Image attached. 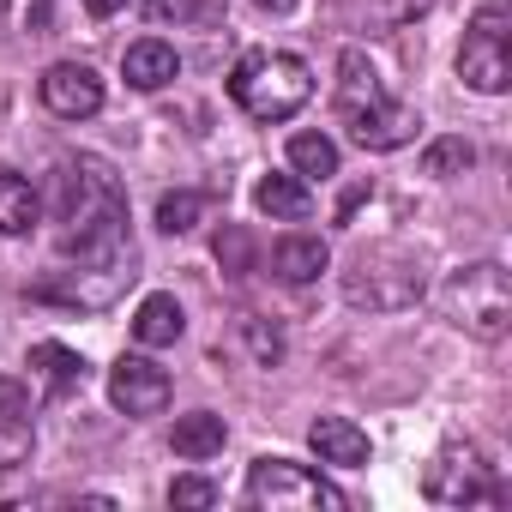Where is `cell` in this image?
Here are the masks:
<instances>
[{
	"mask_svg": "<svg viewBox=\"0 0 512 512\" xmlns=\"http://www.w3.org/2000/svg\"><path fill=\"white\" fill-rule=\"evenodd\" d=\"M260 13H272V19H284V13H296V0H253Z\"/></svg>",
	"mask_w": 512,
	"mask_h": 512,
	"instance_id": "obj_30",
	"label": "cell"
},
{
	"mask_svg": "<svg viewBox=\"0 0 512 512\" xmlns=\"http://www.w3.org/2000/svg\"><path fill=\"white\" fill-rule=\"evenodd\" d=\"M332 103H338V121L350 127V139H356L362 151H398V145H410L416 127H422V115H416L410 103H392V97H386V85H380V73H374V61H368L362 49H344V55H338Z\"/></svg>",
	"mask_w": 512,
	"mask_h": 512,
	"instance_id": "obj_2",
	"label": "cell"
},
{
	"mask_svg": "<svg viewBox=\"0 0 512 512\" xmlns=\"http://www.w3.org/2000/svg\"><path fill=\"white\" fill-rule=\"evenodd\" d=\"M31 368L43 374V386H49V398H73L79 386H85V356L79 350H67V344H55V338H43V344H31Z\"/></svg>",
	"mask_w": 512,
	"mask_h": 512,
	"instance_id": "obj_14",
	"label": "cell"
},
{
	"mask_svg": "<svg viewBox=\"0 0 512 512\" xmlns=\"http://www.w3.org/2000/svg\"><path fill=\"white\" fill-rule=\"evenodd\" d=\"M223 13H229V0H181L187 25H223Z\"/></svg>",
	"mask_w": 512,
	"mask_h": 512,
	"instance_id": "obj_26",
	"label": "cell"
},
{
	"mask_svg": "<svg viewBox=\"0 0 512 512\" xmlns=\"http://www.w3.org/2000/svg\"><path fill=\"white\" fill-rule=\"evenodd\" d=\"M422 266L398 260V253H356V266L344 272V302L368 314H398L422 302Z\"/></svg>",
	"mask_w": 512,
	"mask_h": 512,
	"instance_id": "obj_7",
	"label": "cell"
},
{
	"mask_svg": "<svg viewBox=\"0 0 512 512\" xmlns=\"http://www.w3.org/2000/svg\"><path fill=\"white\" fill-rule=\"evenodd\" d=\"M217 260H229V272L247 266V235H241V229H223V235H217Z\"/></svg>",
	"mask_w": 512,
	"mask_h": 512,
	"instance_id": "obj_27",
	"label": "cell"
},
{
	"mask_svg": "<svg viewBox=\"0 0 512 512\" xmlns=\"http://www.w3.org/2000/svg\"><path fill=\"white\" fill-rule=\"evenodd\" d=\"M181 332H187V320H181V302H175V296L157 290V296L139 302V314H133V338H139L145 350H163V344H175Z\"/></svg>",
	"mask_w": 512,
	"mask_h": 512,
	"instance_id": "obj_16",
	"label": "cell"
},
{
	"mask_svg": "<svg viewBox=\"0 0 512 512\" xmlns=\"http://www.w3.org/2000/svg\"><path fill=\"white\" fill-rule=\"evenodd\" d=\"M7 25L19 37H49L55 31V0H7Z\"/></svg>",
	"mask_w": 512,
	"mask_h": 512,
	"instance_id": "obj_22",
	"label": "cell"
},
{
	"mask_svg": "<svg viewBox=\"0 0 512 512\" xmlns=\"http://www.w3.org/2000/svg\"><path fill=\"white\" fill-rule=\"evenodd\" d=\"M229 97H235L241 115L278 127V121H290V115L314 97V73H308V61L290 55V49H247V55L235 61V73H229Z\"/></svg>",
	"mask_w": 512,
	"mask_h": 512,
	"instance_id": "obj_3",
	"label": "cell"
},
{
	"mask_svg": "<svg viewBox=\"0 0 512 512\" xmlns=\"http://www.w3.org/2000/svg\"><path fill=\"white\" fill-rule=\"evenodd\" d=\"M247 500L260 512H344V488H332L320 470L296 464V458H253L247 470Z\"/></svg>",
	"mask_w": 512,
	"mask_h": 512,
	"instance_id": "obj_5",
	"label": "cell"
},
{
	"mask_svg": "<svg viewBox=\"0 0 512 512\" xmlns=\"http://www.w3.org/2000/svg\"><path fill=\"white\" fill-rule=\"evenodd\" d=\"M85 7H91V19H115V13L127 7V0H85Z\"/></svg>",
	"mask_w": 512,
	"mask_h": 512,
	"instance_id": "obj_29",
	"label": "cell"
},
{
	"mask_svg": "<svg viewBox=\"0 0 512 512\" xmlns=\"http://www.w3.org/2000/svg\"><path fill=\"white\" fill-rule=\"evenodd\" d=\"M290 163H296V175L332 181V175H338V145H332L326 133H296V139H290Z\"/></svg>",
	"mask_w": 512,
	"mask_h": 512,
	"instance_id": "obj_19",
	"label": "cell"
},
{
	"mask_svg": "<svg viewBox=\"0 0 512 512\" xmlns=\"http://www.w3.org/2000/svg\"><path fill=\"white\" fill-rule=\"evenodd\" d=\"M253 205H260L266 217H278V223H302V217L314 211V199H308L302 175H266L260 187H253Z\"/></svg>",
	"mask_w": 512,
	"mask_h": 512,
	"instance_id": "obj_17",
	"label": "cell"
},
{
	"mask_svg": "<svg viewBox=\"0 0 512 512\" xmlns=\"http://www.w3.org/2000/svg\"><path fill=\"white\" fill-rule=\"evenodd\" d=\"M121 73H127V85H133V91H163V85L181 73V55H175L163 37H139V43H127Z\"/></svg>",
	"mask_w": 512,
	"mask_h": 512,
	"instance_id": "obj_12",
	"label": "cell"
},
{
	"mask_svg": "<svg viewBox=\"0 0 512 512\" xmlns=\"http://www.w3.org/2000/svg\"><path fill=\"white\" fill-rule=\"evenodd\" d=\"M223 440H229V428H223V416H211V410H193V416H181V422H175V452H181V458H193V464L217 458V452H223Z\"/></svg>",
	"mask_w": 512,
	"mask_h": 512,
	"instance_id": "obj_18",
	"label": "cell"
},
{
	"mask_svg": "<svg viewBox=\"0 0 512 512\" xmlns=\"http://www.w3.org/2000/svg\"><path fill=\"white\" fill-rule=\"evenodd\" d=\"M25 422H31V392L13 374H0V428H25Z\"/></svg>",
	"mask_w": 512,
	"mask_h": 512,
	"instance_id": "obj_24",
	"label": "cell"
},
{
	"mask_svg": "<svg viewBox=\"0 0 512 512\" xmlns=\"http://www.w3.org/2000/svg\"><path fill=\"white\" fill-rule=\"evenodd\" d=\"M37 91H43V109L61 115V121H91V115L103 109V79H97L91 67H79V61L49 67Z\"/></svg>",
	"mask_w": 512,
	"mask_h": 512,
	"instance_id": "obj_9",
	"label": "cell"
},
{
	"mask_svg": "<svg viewBox=\"0 0 512 512\" xmlns=\"http://www.w3.org/2000/svg\"><path fill=\"white\" fill-rule=\"evenodd\" d=\"M205 205H211L205 193L175 187V193H163V199H157V229H163V235H187V229L205 217Z\"/></svg>",
	"mask_w": 512,
	"mask_h": 512,
	"instance_id": "obj_20",
	"label": "cell"
},
{
	"mask_svg": "<svg viewBox=\"0 0 512 512\" xmlns=\"http://www.w3.org/2000/svg\"><path fill=\"white\" fill-rule=\"evenodd\" d=\"M440 308L458 332H470L476 344H500L512 332V284H506V266L494 260H476L464 272L446 278L440 290Z\"/></svg>",
	"mask_w": 512,
	"mask_h": 512,
	"instance_id": "obj_4",
	"label": "cell"
},
{
	"mask_svg": "<svg viewBox=\"0 0 512 512\" xmlns=\"http://www.w3.org/2000/svg\"><path fill=\"white\" fill-rule=\"evenodd\" d=\"M145 13H151L157 25H169V19H181V0H145Z\"/></svg>",
	"mask_w": 512,
	"mask_h": 512,
	"instance_id": "obj_28",
	"label": "cell"
},
{
	"mask_svg": "<svg viewBox=\"0 0 512 512\" xmlns=\"http://www.w3.org/2000/svg\"><path fill=\"white\" fill-rule=\"evenodd\" d=\"M55 217H61V260L79 266H127V193L103 157H67L55 175Z\"/></svg>",
	"mask_w": 512,
	"mask_h": 512,
	"instance_id": "obj_1",
	"label": "cell"
},
{
	"mask_svg": "<svg viewBox=\"0 0 512 512\" xmlns=\"http://www.w3.org/2000/svg\"><path fill=\"white\" fill-rule=\"evenodd\" d=\"M326 266H332V247H326L320 235H284V241L272 247V272H278L284 284H314Z\"/></svg>",
	"mask_w": 512,
	"mask_h": 512,
	"instance_id": "obj_13",
	"label": "cell"
},
{
	"mask_svg": "<svg viewBox=\"0 0 512 512\" xmlns=\"http://www.w3.org/2000/svg\"><path fill=\"white\" fill-rule=\"evenodd\" d=\"M109 398H115V410H127V416H157V410L169 404V374H163L157 362H145V356H121V362L109 368Z\"/></svg>",
	"mask_w": 512,
	"mask_h": 512,
	"instance_id": "obj_10",
	"label": "cell"
},
{
	"mask_svg": "<svg viewBox=\"0 0 512 512\" xmlns=\"http://www.w3.org/2000/svg\"><path fill=\"white\" fill-rule=\"evenodd\" d=\"M308 446L320 452V464H338V470H362L368 464V434L350 416H320L308 428Z\"/></svg>",
	"mask_w": 512,
	"mask_h": 512,
	"instance_id": "obj_11",
	"label": "cell"
},
{
	"mask_svg": "<svg viewBox=\"0 0 512 512\" xmlns=\"http://www.w3.org/2000/svg\"><path fill=\"white\" fill-rule=\"evenodd\" d=\"M458 79L482 97H500L512 85V7L506 0H482L476 7L464 49H458Z\"/></svg>",
	"mask_w": 512,
	"mask_h": 512,
	"instance_id": "obj_6",
	"label": "cell"
},
{
	"mask_svg": "<svg viewBox=\"0 0 512 512\" xmlns=\"http://www.w3.org/2000/svg\"><path fill=\"white\" fill-rule=\"evenodd\" d=\"M241 332H247V350H253V362H260V368H278L284 362V338L266 320H241Z\"/></svg>",
	"mask_w": 512,
	"mask_h": 512,
	"instance_id": "obj_23",
	"label": "cell"
},
{
	"mask_svg": "<svg viewBox=\"0 0 512 512\" xmlns=\"http://www.w3.org/2000/svg\"><path fill=\"white\" fill-rule=\"evenodd\" d=\"M37 217H43L37 187H31L19 169H0V235H31Z\"/></svg>",
	"mask_w": 512,
	"mask_h": 512,
	"instance_id": "obj_15",
	"label": "cell"
},
{
	"mask_svg": "<svg viewBox=\"0 0 512 512\" xmlns=\"http://www.w3.org/2000/svg\"><path fill=\"white\" fill-rule=\"evenodd\" d=\"M169 506L205 512V506H217V482H205V476H175V482H169Z\"/></svg>",
	"mask_w": 512,
	"mask_h": 512,
	"instance_id": "obj_25",
	"label": "cell"
},
{
	"mask_svg": "<svg viewBox=\"0 0 512 512\" xmlns=\"http://www.w3.org/2000/svg\"><path fill=\"white\" fill-rule=\"evenodd\" d=\"M422 494H428L434 506H494V500H500V488H494L482 452H476V446H458V440L428 458Z\"/></svg>",
	"mask_w": 512,
	"mask_h": 512,
	"instance_id": "obj_8",
	"label": "cell"
},
{
	"mask_svg": "<svg viewBox=\"0 0 512 512\" xmlns=\"http://www.w3.org/2000/svg\"><path fill=\"white\" fill-rule=\"evenodd\" d=\"M470 163H476V145H470V139H434V145L422 151V175H434V181L464 175Z\"/></svg>",
	"mask_w": 512,
	"mask_h": 512,
	"instance_id": "obj_21",
	"label": "cell"
}]
</instances>
